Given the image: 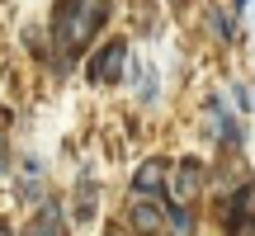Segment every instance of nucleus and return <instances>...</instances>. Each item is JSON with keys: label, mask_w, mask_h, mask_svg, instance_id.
Wrapping results in <instances>:
<instances>
[{"label": "nucleus", "mask_w": 255, "mask_h": 236, "mask_svg": "<svg viewBox=\"0 0 255 236\" xmlns=\"http://www.w3.org/2000/svg\"><path fill=\"white\" fill-rule=\"evenodd\" d=\"M104 24V0H57V57L71 62Z\"/></svg>", "instance_id": "1"}, {"label": "nucleus", "mask_w": 255, "mask_h": 236, "mask_svg": "<svg viewBox=\"0 0 255 236\" xmlns=\"http://www.w3.org/2000/svg\"><path fill=\"white\" fill-rule=\"evenodd\" d=\"M194 199H199V165H180L170 175V203L175 208H189Z\"/></svg>", "instance_id": "2"}, {"label": "nucleus", "mask_w": 255, "mask_h": 236, "mask_svg": "<svg viewBox=\"0 0 255 236\" xmlns=\"http://www.w3.org/2000/svg\"><path fill=\"white\" fill-rule=\"evenodd\" d=\"M123 62H128V43L114 38V43L95 57V71H90V76H95V81H119V76H123Z\"/></svg>", "instance_id": "3"}, {"label": "nucleus", "mask_w": 255, "mask_h": 236, "mask_svg": "<svg viewBox=\"0 0 255 236\" xmlns=\"http://www.w3.org/2000/svg\"><path fill=\"white\" fill-rule=\"evenodd\" d=\"M128 218H132V227H137V232H146V236H151L156 227H161V208H156V203L146 199V194H142V199H132Z\"/></svg>", "instance_id": "4"}, {"label": "nucleus", "mask_w": 255, "mask_h": 236, "mask_svg": "<svg viewBox=\"0 0 255 236\" xmlns=\"http://www.w3.org/2000/svg\"><path fill=\"white\" fill-rule=\"evenodd\" d=\"M28 236H62V208H57V203H43Z\"/></svg>", "instance_id": "5"}, {"label": "nucleus", "mask_w": 255, "mask_h": 236, "mask_svg": "<svg viewBox=\"0 0 255 236\" xmlns=\"http://www.w3.org/2000/svg\"><path fill=\"white\" fill-rule=\"evenodd\" d=\"M161 175H165V161H146V165H137V194H151L156 184H161Z\"/></svg>", "instance_id": "6"}, {"label": "nucleus", "mask_w": 255, "mask_h": 236, "mask_svg": "<svg viewBox=\"0 0 255 236\" xmlns=\"http://www.w3.org/2000/svg\"><path fill=\"white\" fill-rule=\"evenodd\" d=\"M0 236H5V227H0Z\"/></svg>", "instance_id": "7"}]
</instances>
